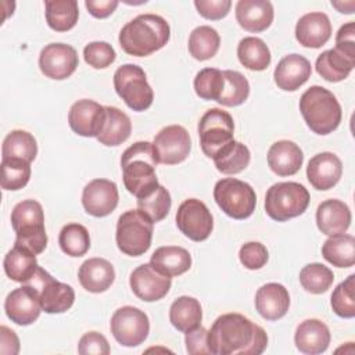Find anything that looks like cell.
<instances>
[{
    "label": "cell",
    "instance_id": "cell-47",
    "mask_svg": "<svg viewBox=\"0 0 355 355\" xmlns=\"http://www.w3.org/2000/svg\"><path fill=\"white\" fill-rule=\"evenodd\" d=\"M83 58L90 67L96 69H104L115 61L116 53L114 47L107 42H92L85 46Z\"/></svg>",
    "mask_w": 355,
    "mask_h": 355
},
{
    "label": "cell",
    "instance_id": "cell-5",
    "mask_svg": "<svg viewBox=\"0 0 355 355\" xmlns=\"http://www.w3.org/2000/svg\"><path fill=\"white\" fill-rule=\"evenodd\" d=\"M11 226L15 232V243L40 254L47 245L44 229V212L36 200H24L11 211Z\"/></svg>",
    "mask_w": 355,
    "mask_h": 355
},
{
    "label": "cell",
    "instance_id": "cell-34",
    "mask_svg": "<svg viewBox=\"0 0 355 355\" xmlns=\"http://www.w3.org/2000/svg\"><path fill=\"white\" fill-rule=\"evenodd\" d=\"M355 67V61L347 58L336 49H330L318 55L315 68L316 72L327 82H341Z\"/></svg>",
    "mask_w": 355,
    "mask_h": 355
},
{
    "label": "cell",
    "instance_id": "cell-11",
    "mask_svg": "<svg viewBox=\"0 0 355 355\" xmlns=\"http://www.w3.org/2000/svg\"><path fill=\"white\" fill-rule=\"evenodd\" d=\"M24 284H29L37 291L42 309L46 313H62L73 305V288L67 283L55 280L40 266L36 269L35 275Z\"/></svg>",
    "mask_w": 355,
    "mask_h": 355
},
{
    "label": "cell",
    "instance_id": "cell-33",
    "mask_svg": "<svg viewBox=\"0 0 355 355\" xmlns=\"http://www.w3.org/2000/svg\"><path fill=\"white\" fill-rule=\"evenodd\" d=\"M323 258L337 268H351L355 263V239L340 233L329 236L322 245Z\"/></svg>",
    "mask_w": 355,
    "mask_h": 355
},
{
    "label": "cell",
    "instance_id": "cell-25",
    "mask_svg": "<svg viewBox=\"0 0 355 355\" xmlns=\"http://www.w3.org/2000/svg\"><path fill=\"white\" fill-rule=\"evenodd\" d=\"M316 225L326 236L345 233L351 225L349 207L341 200H324L316 209Z\"/></svg>",
    "mask_w": 355,
    "mask_h": 355
},
{
    "label": "cell",
    "instance_id": "cell-38",
    "mask_svg": "<svg viewBox=\"0 0 355 355\" xmlns=\"http://www.w3.org/2000/svg\"><path fill=\"white\" fill-rule=\"evenodd\" d=\"M220 46V36L212 26L200 25L189 36V53L198 61L212 58Z\"/></svg>",
    "mask_w": 355,
    "mask_h": 355
},
{
    "label": "cell",
    "instance_id": "cell-35",
    "mask_svg": "<svg viewBox=\"0 0 355 355\" xmlns=\"http://www.w3.org/2000/svg\"><path fill=\"white\" fill-rule=\"evenodd\" d=\"M46 21L55 32L72 29L79 18L78 1L75 0H46Z\"/></svg>",
    "mask_w": 355,
    "mask_h": 355
},
{
    "label": "cell",
    "instance_id": "cell-15",
    "mask_svg": "<svg viewBox=\"0 0 355 355\" xmlns=\"http://www.w3.org/2000/svg\"><path fill=\"white\" fill-rule=\"evenodd\" d=\"M79 58L76 50L65 43H50L39 54V68L42 73L54 80L69 78L78 68Z\"/></svg>",
    "mask_w": 355,
    "mask_h": 355
},
{
    "label": "cell",
    "instance_id": "cell-51",
    "mask_svg": "<svg viewBox=\"0 0 355 355\" xmlns=\"http://www.w3.org/2000/svg\"><path fill=\"white\" fill-rule=\"evenodd\" d=\"M336 50L343 53L347 58L355 61V22L344 24L336 35Z\"/></svg>",
    "mask_w": 355,
    "mask_h": 355
},
{
    "label": "cell",
    "instance_id": "cell-13",
    "mask_svg": "<svg viewBox=\"0 0 355 355\" xmlns=\"http://www.w3.org/2000/svg\"><path fill=\"white\" fill-rule=\"evenodd\" d=\"M176 226L190 240L204 241L212 233L214 218L202 201L187 198L178 208Z\"/></svg>",
    "mask_w": 355,
    "mask_h": 355
},
{
    "label": "cell",
    "instance_id": "cell-23",
    "mask_svg": "<svg viewBox=\"0 0 355 355\" xmlns=\"http://www.w3.org/2000/svg\"><path fill=\"white\" fill-rule=\"evenodd\" d=\"M290 306V294L280 283H266L257 290L255 308L266 320L283 318Z\"/></svg>",
    "mask_w": 355,
    "mask_h": 355
},
{
    "label": "cell",
    "instance_id": "cell-14",
    "mask_svg": "<svg viewBox=\"0 0 355 355\" xmlns=\"http://www.w3.org/2000/svg\"><path fill=\"white\" fill-rule=\"evenodd\" d=\"M153 147L158 164L175 165L183 162L189 157L191 150V139L183 126L169 125L157 133Z\"/></svg>",
    "mask_w": 355,
    "mask_h": 355
},
{
    "label": "cell",
    "instance_id": "cell-12",
    "mask_svg": "<svg viewBox=\"0 0 355 355\" xmlns=\"http://www.w3.org/2000/svg\"><path fill=\"white\" fill-rule=\"evenodd\" d=\"M114 338L123 347H137L150 333L148 316L139 308L126 305L118 308L110 322Z\"/></svg>",
    "mask_w": 355,
    "mask_h": 355
},
{
    "label": "cell",
    "instance_id": "cell-44",
    "mask_svg": "<svg viewBox=\"0 0 355 355\" xmlns=\"http://www.w3.org/2000/svg\"><path fill=\"white\" fill-rule=\"evenodd\" d=\"M225 85L223 71L218 68H204L194 78L196 94L202 100L218 101Z\"/></svg>",
    "mask_w": 355,
    "mask_h": 355
},
{
    "label": "cell",
    "instance_id": "cell-24",
    "mask_svg": "<svg viewBox=\"0 0 355 355\" xmlns=\"http://www.w3.org/2000/svg\"><path fill=\"white\" fill-rule=\"evenodd\" d=\"M273 6L268 0H239L236 4V19L248 32H262L273 21Z\"/></svg>",
    "mask_w": 355,
    "mask_h": 355
},
{
    "label": "cell",
    "instance_id": "cell-46",
    "mask_svg": "<svg viewBox=\"0 0 355 355\" xmlns=\"http://www.w3.org/2000/svg\"><path fill=\"white\" fill-rule=\"evenodd\" d=\"M331 309L340 318L351 319L355 316V275H349L341 282L331 294Z\"/></svg>",
    "mask_w": 355,
    "mask_h": 355
},
{
    "label": "cell",
    "instance_id": "cell-18",
    "mask_svg": "<svg viewBox=\"0 0 355 355\" xmlns=\"http://www.w3.org/2000/svg\"><path fill=\"white\" fill-rule=\"evenodd\" d=\"M118 187L108 179L90 180L82 193V204L85 211L96 218H104L114 212L118 205Z\"/></svg>",
    "mask_w": 355,
    "mask_h": 355
},
{
    "label": "cell",
    "instance_id": "cell-55",
    "mask_svg": "<svg viewBox=\"0 0 355 355\" xmlns=\"http://www.w3.org/2000/svg\"><path fill=\"white\" fill-rule=\"evenodd\" d=\"M331 6L334 8H337L338 12L352 14L354 8H355V1L354 0H349V1H331Z\"/></svg>",
    "mask_w": 355,
    "mask_h": 355
},
{
    "label": "cell",
    "instance_id": "cell-26",
    "mask_svg": "<svg viewBox=\"0 0 355 355\" xmlns=\"http://www.w3.org/2000/svg\"><path fill=\"white\" fill-rule=\"evenodd\" d=\"M294 343L298 351L302 354H322L330 344V330L319 319H306L297 326Z\"/></svg>",
    "mask_w": 355,
    "mask_h": 355
},
{
    "label": "cell",
    "instance_id": "cell-43",
    "mask_svg": "<svg viewBox=\"0 0 355 355\" xmlns=\"http://www.w3.org/2000/svg\"><path fill=\"white\" fill-rule=\"evenodd\" d=\"M31 179V164L18 158H1V189L19 190Z\"/></svg>",
    "mask_w": 355,
    "mask_h": 355
},
{
    "label": "cell",
    "instance_id": "cell-52",
    "mask_svg": "<svg viewBox=\"0 0 355 355\" xmlns=\"http://www.w3.org/2000/svg\"><path fill=\"white\" fill-rule=\"evenodd\" d=\"M208 330L204 326H197L191 330H189L184 336L186 343V351L190 355H198V354H209L208 341H207Z\"/></svg>",
    "mask_w": 355,
    "mask_h": 355
},
{
    "label": "cell",
    "instance_id": "cell-9",
    "mask_svg": "<svg viewBox=\"0 0 355 355\" xmlns=\"http://www.w3.org/2000/svg\"><path fill=\"white\" fill-rule=\"evenodd\" d=\"M116 94L133 111H146L151 107L154 92L147 82L146 72L135 64H123L114 73Z\"/></svg>",
    "mask_w": 355,
    "mask_h": 355
},
{
    "label": "cell",
    "instance_id": "cell-21",
    "mask_svg": "<svg viewBox=\"0 0 355 355\" xmlns=\"http://www.w3.org/2000/svg\"><path fill=\"white\" fill-rule=\"evenodd\" d=\"M311 62L301 54L284 55L276 65L273 78L279 89L295 92L311 76Z\"/></svg>",
    "mask_w": 355,
    "mask_h": 355
},
{
    "label": "cell",
    "instance_id": "cell-17",
    "mask_svg": "<svg viewBox=\"0 0 355 355\" xmlns=\"http://www.w3.org/2000/svg\"><path fill=\"white\" fill-rule=\"evenodd\" d=\"M4 311L7 318L15 324L28 326L40 316L43 309L37 291L29 284H22L7 295L4 301Z\"/></svg>",
    "mask_w": 355,
    "mask_h": 355
},
{
    "label": "cell",
    "instance_id": "cell-1",
    "mask_svg": "<svg viewBox=\"0 0 355 355\" xmlns=\"http://www.w3.org/2000/svg\"><path fill=\"white\" fill-rule=\"evenodd\" d=\"M207 341L214 355H259L268 345V336L244 315L232 312L215 319Z\"/></svg>",
    "mask_w": 355,
    "mask_h": 355
},
{
    "label": "cell",
    "instance_id": "cell-3",
    "mask_svg": "<svg viewBox=\"0 0 355 355\" xmlns=\"http://www.w3.org/2000/svg\"><path fill=\"white\" fill-rule=\"evenodd\" d=\"M157 164L153 143L136 141L128 147L121 157L125 189L136 198L151 194L159 186L155 175Z\"/></svg>",
    "mask_w": 355,
    "mask_h": 355
},
{
    "label": "cell",
    "instance_id": "cell-20",
    "mask_svg": "<svg viewBox=\"0 0 355 355\" xmlns=\"http://www.w3.org/2000/svg\"><path fill=\"white\" fill-rule=\"evenodd\" d=\"M343 175L341 159L330 153H319L313 155L306 166V178L316 190H329L334 187Z\"/></svg>",
    "mask_w": 355,
    "mask_h": 355
},
{
    "label": "cell",
    "instance_id": "cell-10",
    "mask_svg": "<svg viewBox=\"0 0 355 355\" xmlns=\"http://www.w3.org/2000/svg\"><path fill=\"white\" fill-rule=\"evenodd\" d=\"M234 122L229 112L220 108L208 110L198 122V136L202 153L215 158L234 139Z\"/></svg>",
    "mask_w": 355,
    "mask_h": 355
},
{
    "label": "cell",
    "instance_id": "cell-22",
    "mask_svg": "<svg viewBox=\"0 0 355 355\" xmlns=\"http://www.w3.org/2000/svg\"><path fill=\"white\" fill-rule=\"evenodd\" d=\"M331 36V22L324 12L315 11L302 15L295 25V39L308 49H319Z\"/></svg>",
    "mask_w": 355,
    "mask_h": 355
},
{
    "label": "cell",
    "instance_id": "cell-50",
    "mask_svg": "<svg viewBox=\"0 0 355 355\" xmlns=\"http://www.w3.org/2000/svg\"><path fill=\"white\" fill-rule=\"evenodd\" d=\"M194 7L198 14L207 19L218 21L225 18L232 7L230 0H196Z\"/></svg>",
    "mask_w": 355,
    "mask_h": 355
},
{
    "label": "cell",
    "instance_id": "cell-31",
    "mask_svg": "<svg viewBox=\"0 0 355 355\" xmlns=\"http://www.w3.org/2000/svg\"><path fill=\"white\" fill-rule=\"evenodd\" d=\"M6 275L18 283H26L39 268L36 261V254L31 250L14 244V247L6 254L3 261Z\"/></svg>",
    "mask_w": 355,
    "mask_h": 355
},
{
    "label": "cell",
    "instance_id": "cell-2",
    "mask_svg": "<svg viewBox=\"0 0 355 355\" xmlns=\"http://www.w3.org/2000/svg\"><path fill=\"white\" fill-rule=\"evenodd\" d=\"M171 37L165 18L157 14H140L126 22L119 32V46L135 57H147L162 49Z\"/></svg>",
    "mask_w": 355,
    "mask_h": 355
},
{
    "label": "cell",
    "instance_id": "cell-32",
    "mask_svg": "<svg viewBox=\"0 0 355 355\" xmlns=\"http://www.w3.org/2000/svg\"><path fill=\"white\" fill-rule=\"evenodd\" d=\"M201 319L202 309L200 301L194 297L182 295L176 298L169 308V320L172 326L182 333H187L189 330L200 326Z\"/></svg>",
    "mask_w": 355,
    "mask_h": 355
},
{
    "label": "cell",
    "instance_id": "cell-36",
    "mask_svg": "<svg viewBox=\"0 0 355 355\" xmlns=\"http://www.w3.org/2000/svg\"><path fill=\"white\" fill-rule=\"evenodd\" d=\"M237 57L243 67L250 71H263L270 64V50L266 43L255 36H247L237 46Z\"/></svg>",
    "mask_w": 355,
    "mask_h": 355
},
{
    "label": "cell",
    "instance_id": "cell-41",
    "mask_svg": "<svg viewBox=\"0 0 355 355\" xmlns=\"http://www.w3.org/2000/svg\"><path fill=\"white\" fill-rule=\"evenodd\" d=\"M223 78L225 85L218 103L225 107H236L243 104L250 96V83L247 78L239 71L232 69L223 71Z\"/></svg>",
    "mask_w": 355,
    "mask_h": 355
},
{
    "label": "cell",
    "instance_id": "cell-6",
    "mask_svg": "<svg viewBox=\"0 0 355 355\" xmlns=\"http://www.w3.org/2000/svg\"><path fill=\"white\" fill-rule=\"evenodd\" d=\"M309 193L301 183L279 182L265 196V211L273 220L286 222L302 215L309 205Z\"/></svg>",
    "mask_w": 355,
    "mask_h": 355
},
{
    "label": "cell",
    "instance_id": "cell-30",
    "mask_svg": "<svg viewBox=\"0 0 355 355\" xmlns=\"http://www.w3.org/2000/svg\"><path fill=\"white\" fill-rule=\"evenodd\" d=\"M150 263L159 272L172 277L183 275L191 268V255L183 247L164 245L153 252Z\"/></svg>",
    "mask_w": 355,
    "mask_h": 355
},
{
    "label": "cell",
    "instance_id": "cell-39",
    "mask_svg": "<svg viewBox=\"0 0 355 355\" xmlns=\"http://www.w3.org/2000/svg\"><path fill=\"white\" fill-rule=\"evenodd\" d=\"M250 159L251 153L248 147L240 141L233 140L214 158V162L219 172L225 175H236L248 166Z\"/></svg>",
    "mask_w": 355,
    "mask_h": 355
},
{
    "label": "cell",
    "instance_id": "cell-4",
    "mask_svg": "<svg viewBox=\"0 0 355 355\" xmlns=\"http://www.w3.org/2000/svg\"><path fill=\"white\" fill-rule=\"evenodd\" d=\"M300 111L308 128L316 135H329L341 122L343 111L336 96L318 85L306 89L300 98Z\"/></svg>",
    "mask_w": 355,
    "mask_h": 355
},
{
    "label": "cell",
    "instance_id": "cell-7",
    "mask_svg": "<svg viewBox=\"0 0 355 355\" xmlns=\"http://www.w3.org/2000/svg\"><path fill=\"white\" fill-rule=\"evenodd\" d=\"M154 222L140 209L123 212L116 222L115 240L119 251L129 257H140L151 245Z\"/></svg>",
    "mask_w": 355,
    "mask_h": 355
},
{
    "label": "cell",
    "instance_id": "cell-19",
    "mask_svg": "<svg viewBox=\"0 0 355 355\" xmlns=\"http://www.w3.org/2000/svg\"><path fill=\"white\" fill-rule=\"evenodd\" d=\"M104 121L105 107L89 98L78 100L71 105L68 112L69 128L83 137H97Z\"/></svg>",
    "mask_w": 355,
    "mask_h": 355
},
{
    "label": "cell",
    "instance_id": "cell-28",
    "mask_svg": "<svg viewBox=\"0 0 355 355\" xmlns=\"http://www.w3.org/2000/svg\"><path fill=\"white\" fill-rule=\"evenodd\" d=\"M78 277L86 291L97 294L111 287L115 280V270L111 262L104 258H89L80 265Z\"/></svg>",
    "mask_w": 355,
    "mask_h": 355
},
{
    "label": "cell",
    "instance_id": "cell-40",
    "mask_svg": "<svg viewBox=\"0 0 355 355\" xmlns=\"http://www.w3.org/2000/svg\"><path fill=\"white\" fill-rule=\"evenodd\" d=\"M58 244L64 254L69 257H82L90 248V236L80 223H67L58 236Z\"/></svg>",
    "mask_w": 355,
    "mask_h": 355
},
{
    "label": "cell",
    "instance_id": "cell-16",
    "mask_svg": "<svg viewBox=\"0 0 355 355\" xmlns=\"http://www.w3.org/2000/svg\"><path fill=\"white\" fill-rule=\"evenodd\" d=\"M129 284L137 298L154 302L168 294L172 277L159 272L151 263H143L130 273Z\"/></svg>",
    "mask_w": 355,
    "mask_h": 355
},
{
    "label": "cell",
    "instance_id": "cell-8",
    "mask_svg": "<svg viewBox=\"0 0 355 355\" xmlns=\"http://www.w3.org/2000/svg\"><path fill=\"white\" fill-rule=\"evenodd\" d=\"M214 200L218 207L233 219H247L257 205L255 190L236 178H225L214 187Z\"/></svg>",
    "mask_w": 355,
    "mask_h": 355
},
{
    "label": "cell",
    "instance_id": "cell-27",
    "mask_svg": "<svg viewBox=\"0 0 355 355\" xmlns=\"http://www.w3.org/2000/svg\"><path fill=\"white\" fill-rule=\"evenodd\" d=\"M304 162L302 150L291 140H279L269 147L268 165L277 176L295 175Z\"/></svg>",
    "mask_w": 355,
    "mask_h": 355
},
{
    "label": "cell",
    "instance_id": "cell-49",
    "mask_svg": "<svg viewBox=\"0 0 355 355\" xmlns=\"http://www.w3.org/2000/svg\"><path fill=\"white\" fill-rule=\"evenodd\" d=\"M78 352L80 355H108L110 345L103 334L97 331H89L80 337L78 344Z\"/></svg>",
    "mask_w": 355,
    "mask_h": 355
},
{
    "label": "cell",
    "instance_id": "cell-45",
    "mask_svg": "<svg viewBox=\"0 0 355 355\" xmlns=\"http://www.w3.org/2000/svg\"><path fill=\"white\" fill-rule=\"evenodd\" d=\"M172 200L169 191L164 186H158L151 194L137 198V209L146 214L154 223L166 218L171 211Z\"/></svg>",
    "mask_w": 355,
    "mask_h": 355
},
{
    "label": "cell",
    "instance_id": "cell-42",
    "mask_svg": "<svg viewBox=\"0 0 355 355\" xmlns=\"http://www.w3.org/2000/svg\"><path fill=\"white\" fill-rule=\"evenodd\" d=\"M334 282V275L330 268L323 263L313 262L305 265L300 272V283L311 294L326 293Z\"/></svg>",
    "mask_w": 355,
    "mask_h": 355
},
{
    "label": "cell",
    "instance_id": "cell-54",
    "mask_svg": "<svg viewBox=\"0 0 355 355\" xmlns=\"http://www.w3.org/2000/svg\"><path fill=\"white\" fill-rule=\"evenodd\" d=\"M118 4H119V1H116V0H86L85 1L87 11L94 18L110 17L115 11Z\"/></svg>",
    "mask_w": 355,
    "mask_h": 355
},
{
    "label": "cell",
    "instance_id": "cell-53",
    "mask_svg": "<svg viewBox=\"0 0 355 355\" xmlns=\"http://www.w3.org/2000/svg\"><path fill=\"white\" fill-rule=\"evenodd\" d=\"M19 352V340L14 330L7 326H0V354L17 355Z\"/></svg>",
    "mask_w": 355,
    "mask_h": 355
},
{
    "label": "cell",
    "instance_id": "cell-48",
    "mask_svg": "<svg viewBox=\"0 0 355 355\" xmlns=\"http://www.w3.org/2000/svg\"><path fill=\"white\" fill-rule=\"evenodd\" d=\"M240 262L244 268L250 270H257L265 266L269 258V252L266 247L259 241H248L241 245L239 251Z\"/></svg>",
    "mask_w": 355,
    "mask_h": 355
},
{
    "label": "cell",
    "instance_id": "cell-37",
    "mask_svg": "<svg viewBox=\"0 0 355 355\" xmlns=\"http://www.w3.org/2000/svg\"><path fill=\"white\" fill-rule=\"evenodd\" d=\"M37 155V143L26 130H11L3 140L1 158H18L32 162Z\"/></svg>",
    "mask_w": 355,
    "mask_h": 355
},
{
    "label": "cell",
    "instance_id": "cell-29",
    "mask_svg": "<svg viewBox=\"0 0 355 355\" xmlns=\"http://www.w3.org/2000/svg\"><path fill=\"white\" fill-rule=\"evenodd\" d=\"M132 132L130 118L116 107H105V121L96 137L101 144L107 147H115L126 141Z\"/></svg>",
    "mask_w": 355,
    "mask_h": 355
}]
</instances>
